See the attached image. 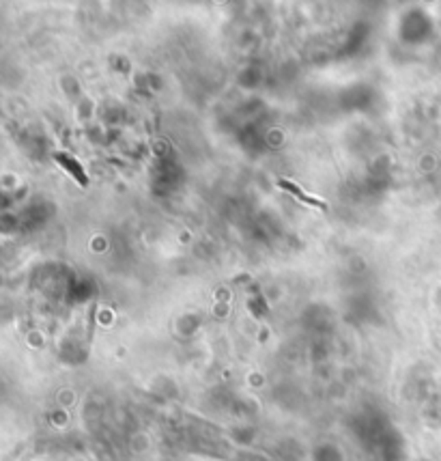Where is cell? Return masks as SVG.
<instances>
[{"mask_svg": "<svg viewBox=\"0 0 441 461\" xmlns=\"http://www.w3.org/2000/svg\"><path fill=\"white\" fill-rule=\"evenodd\" d=\"M278 186L282 188V190H286L291 196H295V199H299L301 203H306V205H310V207H319V209H327V205L323 203V201H319L317 196H310V194H306L295 181H291V179H280L278 181Z\"/></svg>", "mask_w": 441, "mask_h": 461, "instance_id": "6da1fadb", "label": "cell"}, {"mask_svg": "<svg viewBox=\"0 0 441 461\" xmlns=\"http://www.w3.org/2000/svg\"><path fill=\"white\" fill-rule=\"evenodd\" d=\"M56 162L65 168V170H69L74 177H76V181L82 186V188H86L88 186V177H86V172H84V168L80 166V162L78 160H74L72 156H67V153H56Z\"/></svg>", "mask_w": 441, "mask_h": 461, "instance_id": "7a4b0ae2", "label": "cell"}]
</instances>
